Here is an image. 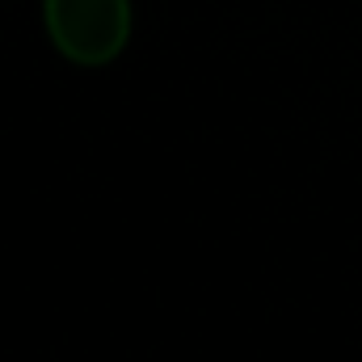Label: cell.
<instances>
[{
	"instance_id": "cell-1",
	"label": "cell",
	"mask_w": 362,
	"mask_h": 362,
	"mask_svg": "<svg viewBox=\"0 0 362 362\" xmlns=\"http://www.w3.org/2000/svg\"><path fill=\"white\" fill-rule=\"evenodd\" d=\"M42 25L64 59L105 68L131 42V0H42Z\"/></svg>"
}]
</instances>
